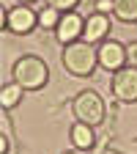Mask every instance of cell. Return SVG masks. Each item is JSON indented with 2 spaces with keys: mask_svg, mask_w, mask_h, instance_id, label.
<instances>
[{
  "mask_svg": "<svg viewBox=\"0 0 137 154\" xmlns=\"http://www.w3.org/2000/svg\"><path fill=\"white\" fill-rule=\"evenodd\" d=\"M11 77L16 85H22L25 91H38L44 88L49 80V69L38 55H22L16 58L14 66H11Z\"/></svg>",
  "mask_w": 137,
  "mask_h": 154,
  "instance_id": "1",
  "label": "cell"
},
{
  "mask_svg": "<svg viewBox=\"0 0 137 154\" xmlns=\"http://www.w3.org/2000/svg\"><path fill=\"white\" fill-rule=\"evenodd\" d=\"M96 63H99V50L91 42H71L63 47V66L74 77H91Z\"/></svg>",
  "mask_w": 137,
  "mask_h": 154,
  "instance_id": "2",
  "label": "cell"
},
{
  "mask_svg": "<svg viewBox=\"0 0 137 154\" xmlns=\"http://www.w3.org/2000/svg\"><path fill=\"white\" fill-rule=\"evenodd\" d=\"M71 110L77 116V121H82V124H102L104 121V102H102V96L99 94H93V91H82V94H77L74 96V102H71Z\"/></svg>",
  "mask_w": 137,
  "mask_h": 154,
  "instance_id": "3",
  "label": "cell"
},
{
  "mask_svg": "<svg viewBox=\"0 0 137 154\" xmlns=\"http://www.w3.org/2000/svg\"><path fill=\"white\" fill-rule=\"evenodd\" d=\"M38 25V14L30 6H14V8H3V28L16 33V36H25Z\"/></svg>",
  "mask_w": 137,
  "mask_h": 154,
  "instance_id": "4",
  "label": "cell"
},
{
  "mask_svg": "<svg viewBox=\"0 0 137 154\" xmlns=\"http://www.w3.org/2000/svg\"><path fill=\"white\" fill-rule=\"evenodd\" d=\"M112 94H115V99L118 102H137V66H121L118 72H115L112 77Z\"/></svg>",
  "mask_w": 137,
  "mask_h": 154,
  "instance_id": "5",
  "label": "cell"
},
{
  "mask_svg": "<svg viewBox=\"0 0 137 154\" xmlns=\"http://www.w3.org/2000/svg\"><path fill=\"white\" fill-rule=\"evenodd\" d=\"M82 30H85V19L74 11H66L61 17V22H58V28H55V36H58L61 44H71L82 36Z\"/></svg>",
  "mask_w": 137,
  "mask_h": 154,
  "instance_id": "6",
  "label": "cell"
},
{
  "mask_svg": "<svg viewBox=\"0 0 137 154\" xmlns=\"http://www.w3.org/2000/svg\"><path fill=\"white\" fill-rule=\"evenodd\" d=\"M126 63V47L121 42H104L99 47V66L107 72H118Z\"/></svg>",
  "mask_w": 137,
  "mask_h": 154,
  "instance_id": "7",
  "label": "cell"
},
{
  "mask_svg": "<svg viewBox=\"0 0 137 154\" xmlns=\"http://www.w3.org/2000/svg\"><path fill=\"white\" fill-rule=\"evenodd\" d=\"M110 33V17L107 14H91L88 19H85V30H82V38L85 42H91V44H96V42H104V36Z\"/></svg>",
  "mask_w": 137,
  "mask_h": 154,
  "instance_id": "8",
  "label": "cell"
},
{
  "mask_svg": "<svg viewBox=\"0 0 137 154\" xmlns=\"http://www.w3.org/2000/svg\"><path fill=\"white\" fill-rule=\"evenodd\" d=\"M69 135H71L74 149H80V151H88V149L96 143V138H93V127H91V124H82V121H77V124L69 129Z\"/></svg>",
  "mask_w": 137,
  "mask_h": 154,
  "instance_id": "9",
  "label": "cell"
},
{
  "mask_svg": "<svg viewBox=\"0 0 137 154\" xmlns=\"http://www.w3.org/2000/svg\"><path fill=\"white\" fill-rule=\"evenodd\" d=\"M112 14L121 22H137V0H112Z\"/></svg>",
  "mask_w": 137,
  "mask_h": 154,
  "instance_id": "10",
  "label": "cell"
},
{
  "mask_svg": "<svg viewBox=\"0 0 137 154\" xmlns=\"http://www.w3.org/2000/svg\"><path fill=\"white\" fill-rule=\"evenodd\" d=\"M22 85H16V83H8V85H3L0 88V105H3L6 110H11V107H16L19 105V99H22Z\"/></svg>",
  "mask_w": 137,
  "mask_h": 154,
  "instance_id": "11",
  "label": "cell"
},
{
  "mask_svg": "<svg viewBox=\"0 0 137 154\" xmlns=\"http://www.w3.org/2000/svg\"><path fill=\"white\" fill-rule=\"evenodd\" d=\"M61 17H63L61 8H55V6H44L41 11H38V25L47 28V30H55L58 22H61Z\"/></svg>",
  "mask_w": 137,
  "mask_h": 154,
  "instance_id": "12",
  "label": "cell"
},
{
  "mask_svg": "<svg viewBox=\"0 0 137 154\" xmlns=\"http://www.w3.org/2000/svg\"><path fill=\"white\" fill-rule=\"evenodd\" d=\"M77 3H80V0H47V6H55V8H61L63 14H66V11H71Z\"/></svg>",
  "mask_w": 137,
  "mask_h": 154,
  "instance_id": "13",
  "label": "cell"
},
{
  "mask_svg": "<svg viewBox=\"0 0 137 154\" xmlns=\"http://www.w3.org/2000/svg\"><path fill=\"white\" fill-rule=\"evenodd\" d=\"M126 63L137 66V42H132V44L126 47Z\"/></svg>",
  "mask_w": 137,
  "mask_h": 154,
  "instance_id": "14",
  "label": "cell"
},
{
  "mask_svg": "<svg viewBox=\"0 0 137 154\" xmlns=\"http://www.w3.org/2000/svg\"><path fill=\"white\" fill-rule=\"evenodd\" d=\"M96 11H99V14H107V11H112V0H99Z\"/></svg>",
  "mask_w": 137,
  "mask_h": 154,
  "instance_id": "15",
  "label": "cell"
},
{
  "mask_svg": "<svg viewBox=\"0 0 137 154\" xmlns=\"http://www.w3.org/2000/svg\"><path fill=\"white\" fill-rule=\"evenodd\" d=\"M0 154H8V135H0Z\"/></svg>",
  "mask_w": 137,
  "mask_h": 154,
  "instance_id": "16",
  "label": "cell"
},
{
  "mask_svg": "<svg viewBox=\"0 0 137 154\" xmlns=\"http://www.w3.org/2000/svg\"><path fill=\"white\" fill-rule=\"evenodd\" d=\"M63 154H77V151H63Z\"/></svg>",
  "mask_w": 137,
  "mask_h": 154,
  "instance_id": "17",
  "label": "cell"
}]
</instances>
